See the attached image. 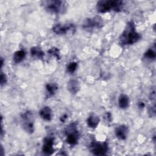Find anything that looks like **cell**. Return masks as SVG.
I'll return each mask as SVG.
<instances>
[{
	"label": "cell",
	"mask_w": 156,
	"mask_h": 156,
	"mask_svg": "<svg viewBox=\"0 0 156 156\" xmlns=\"http://www.w3.org/2000/svg\"><path fill=\"white\" fill-rule=\"evenodd\" d=\"M48 54L54 55L55 57H56L58 60L60 59V52H59V49L55 47H52L51 48H50L48 51Z\"/></svg>",
	"instance_id": "19"
},
{
	"label": "cell",
	"mask_w": 156,
	"mask_h": 156,
	"mask_svg": "<svg viewBox=\"0 0 156 156\" xmlns=\"http://www.w3.org/2000/svg\"><path fill=\"white\" fill-rule=\"evenodd\" d=\"M144 57L147 59L151 61L154 60L156 57V52H155V44H154V46L148 49L146 52L144 54Z\"/></svg>",
	"instance_id": "17"
},
{
	"label": "cell",
	"mask_w": 156,
	"mask_h": 156,
	"mask_svg": "<svg viewBox=\"0 0 156 156\" xmlns=\"http://www.w3.org/2000/svg\"><path fill=\"white\" fill-rule=\"evenodd\" d=\"M26 57V52L24 50H19L14 52L13 59L14 62L18 63L22 62Z\"/></svg>",
	"instance_id": "18"
},
{
	"label": "cell",
	"mask_w": 156,
	"mask_h": 156,
	"mask_svg": "<svg viewBox=\"0 0 156 156\" xmlns=\"http://www.w3.org/2000/svg\"><path fill=\"white\" fill-rule=\"evenodd\" d=\"M105 118L107 119V121H109L110 122L112 121V115L110 112H107L105 113Z\"/></svg>",
	"instance_id": "24"
},
{
	"label": "cell",
	"mask_w": 156,
	"mask_h": 156,
	"mask_svg": "<svg viewBox=\"0 0 156 156\" xmlns=\"http://www.w3.org/2000/svg\"><path fill=\"white\" fill-rule=\"evenodd\" d=\"M66 88L70 93L72 94H76L80 89V84L79 80L76 79H71L68 82Z\"/></svg>",
	"instance_id": "11"
},
{
	"label": "cell",
	"mask_w": 156,
	"mask_h": 156,
	"mask_svg": "<svg viewBox=\"0 0 156 156\" xmlns=\"http://www.w3.org/2000/svg\"><path fill=\"white\" fill-rule=\"evenodd\" d=\"M1 68L2 67V66H3V64H4V61H3V58H1Z\"/></svg>",
	"instance_id": "27"
},
{
	"label": "cell",
	"mask_w": 156,
	"mask_h": 156,
	"mask_svg": "<svg viewBox=\"0 0 156 156\" xmlns=\"http://www.w3.org/2000/svg\"><path fill=\"white\" fill-rule=\"evenodd\" d=\"M148 113L151 117H154L155 116V104L151 106L148 109Z\"/></svg>",
	"instance_id": "22"
},
{
	"label": "cell",
	"mask_w": 156,
	"mask_h": 156,
	"mask_svg": "<svg viewBox=\"0 0 156 156\" xmlns=\"http://www.w3.org/2000/svg\"><path fill=\"white\" fill-rule=\"evenodd\" d=\"M30 54L33 58L41 59L44 55L43 50L39 46H33L30 49Z\"/></svg>",
	"instance_id": "14"
},
{
	"label": "cell",
	"mask_w": 156,
	"mask_h": 156,
	"mask_svg": "<svg viewBox=\"0 0 156 156\" xmlns=\"http://www.w3.org/2000/svg\"><path fill=\"white\" fill-rule=\"evenodd\" d=\"M40 117L44 121H50L52 118V109L48 106L43 107L39 112Z\"/></svg>",
	"instance_id": "12"
},
{
	"label": "cell",
	"mask_w": 156,
	"mask_h": 156,
	"mask_svg": "<svg viewBox=\"0 0 156 156\" xmlns=\"http://www.w3.org/2000/svg\"><path fill=\"white\" fill-rule=\"evenodd\" d=\"M77 123L73 122L67 126L65 130L66 136V141L67 143L74 146L77 144L79 139V132L77 130Z\"/></svg>",
	"instance_id": "4"
},
{
	"label": "cell",
	"mask_w": 156,
	"mask_h": 156,
	"mask_svg": "<svg viewBox=\"0 0 156 156\" xmlns=\"http://www.w3.org/2000/svg\"><path fill=\"white\" fill-rule=\"evenodd\" d=\"M42 151L46 155H51L54 152V138L48 136L44 138L42 146Z\"/></svg>",
	"instance_id": "9"
},
{
	"label": "cell",
	"mask_w": 156,
	"mask_h": 156,
	"mask_svg": "<svg viewBox=\"0 0 156 156\" xmlns=\"http://www.w3.org/2000/svg\"><path fill=\"white\" fill-rule=\"evenodd\" d=\"M104 24L103 20L100 16H95L85 19L82 23V28L87 30L99 29L102 27Z\"/></svg>",
	"instance_id": "6"
},
{
	"label": "cell",
	"mask_w": 156,
	"mask_h": 156,
	"mask_svg": "<svg viewBox=\"0 0 156 156\" xmlns=\"http://www.w3.org/2000/svg\"><path fill=\"white\" fill-rule=\"evenodd\" d=\"M46 96L48 98L54 96L58 90V85L55 83H48L46 85Z\"/></svg>",
	"instance_id": "16"
},
{
	"label": "cell",
	"mask_w": 156,
	"mask_h": 156,
	"mask_svg": "<svg viewBox=\"0 0 156 156\" xmlns=\"http://www.w3.org/2000/svg\"><path fill=\"white\" fill-rule=\"evenodd\" d=\"M77 63L76 62H72L69 63L67 66V71L69 73H73L77 68Z\"/></svg>",
	"instance_id": "20"
},
{
	"label": "cell",
	"mask_w": 156,
	"mask_h": 156,
	"mask_svg": "<svg viewBox=\"0 0 156 156\" xmlns=\"http://www.w3.org/2000/svg\"><path fill=\"white\" fill-rule=\"evenodd\" d=\"M21 125L23 129L28 133L34 132V116L31 111L27 110L21 115Z\"/></svg>",
	"instance_id": "5"
},
{
	"label": "cell",
	"mask_w": 156,
	"mask_h": 156,
	"mask_svg": "<svg viewBox=\"0 0 156 156\" xmlns=\"http://www.w3.org/2000/svg\"><path fill=\"white\" fill-rule=\"evenodd\" d=\"M52 30V32L57 35H64L66 34L68 32L74 33L76 30V27L73 23H58L55 24Z\"/></svg>",
	"instance_id": "8"
},
{
	"label": "cell",
	"mask_w": 156,
	"mask_h": 156,
	"mask_svg": "<svg viewBox=\"0 0 156 156\" xmlns=\"http://www.w3.org/2000/svg\"><path fill=\"white\" fill-rule=\"evenodd\" d=\"M115 133L119 140H125L128 136L129 129L125 125H121L115 129Z\"/></svg>",
	"instance_id": "10"
},
{
	"label": "cell",
	"mask_w": 156,
	"mask_h": 156,
	"mask_svg": "<svg viewBox=\"0 0 156 156\" xmlns=\"http://www.w3.org/2000/svg\"><path fill=\"white\" fill-rule=\"evenodd\" d=\"M7 82V77L5 74L1 72V78H0V83L1 86H3Z\"/></svg>",
	"instance_id": "21"
},
{
	"label": "cell",
	"mask_w": 156,
	"mask_h": 156,
	"mask_svg": "<svg viewBox=\"0 0 156 156\" xmlns=\"http://www.w3.org/2000/svg\"><path fill=\"white\" fill-rule=\"evenodd\" d=\"M100 122L99 117L94 114H92L89 116L87 119V123L89 127L92 129H95L99 124Z\"/></svg>",
	"instance_id": "13"
},
{
	"label": "cell",
	"mask_w": 156,
	"mask_h": 156,
	"mask_svg": "<svg viewBox=\"0 0 156 156\" xmlns=\"http://www.w3.org/2000/svg\"><path fill=\"white\" fill-rule=\"evenodd\" d=\"M149 99L155 102V90H154L153 91H151L150 94H149Z\"/></svg>",
	"instance_id": "23"
},
{
	"label": "cell",
	"mask_w": 156,
	"mask_h": 156,
	"mask_svg": "<svg viewBox=\"0 0 156 156\" xmlns=\"http://www.w3.org/2000/svg\"><path fill=\"white\" fill-rule=\"evenodd\" d=\"M89 149L94 155H105L108 151V145L106 141H93L89 145Z\"/></svg>",
	"instance_id": "7"
},
{
	"label": "cell",
	"mask_w": 156,
	"mask_h": 156,
	"mask_svg": "<svg viewBox=\"0 0 156 156\" xmlns=\"http://www.w3.org/2000/svg\"><path fill=\"white\" fill-rule=\"evenodd\" d=\"M144 106H145V104H144V103L143 102H142V101L139 102V103H138V107H139L140 109L143 108L144 107Z\"/></svg>",
	"instance_id": "26"
},
{
	"label": "cell",
	"mask_w": 156,
	"mask_h": 156,
	"mask_svg": "<svg viewBox=\"0 0 156 156\" xmlns=\"http://www.w3.org/2000/svg\"><path fill=\"white\" fill-rule=\"evenodd\" d=\"M41 5L49 13L54 14L64 13L67 9L65 1L60 0H49L41 1Z\"/></svg>",
	"instance_id": "3"
},
{
	"label": "cell",
	"mask_w": 156,
	"mask_h": 156,
	"mask_svg": "<svg viewBox=\"0 0 156 156\" xmlns=\"http://www.w3.org/2000/svg\"><path fill=\"white\" fill-rule=\"evenodd\" d=\"M68 118V116H67V115H66V114H65V115H62L61 117H60V121L62 122H64L65 121H66V119Z\"/></svg>",
	"instance_id": "25"
},
{
	"label": "cell",
	"mask_w": 156,
	"mask_h": 156,
	"mask_svg": "<svg viewBox=\"0 0 156 156\" xmlns=\"http://www.w3.org/2000/svg\"><path fill=\"white\" fill-rule=\"evenodd\" d=\"M141 38V35L136 30L135 23L130 20L126 24L124 30L119 37V44L122 46L133 44Z\"/></svg>",
	"instance_id": "1"
},
{
	"label": "cell",
	"mask_w": 156,
	"mask_h": 156,
	"mask_svg": "<svg viewBox=\"0 0 156 156\" xmlns=\"http://www.w3.org/2000/svg\"><path fill=\"white\" fill-rule=\"evenodd\" d=\"M123 7V1L121 0H101L96 4L97 11L99 13H106L110 11L121 12Z\"/></svg>",
	"instance_id": "2"
},
{
	"label": "cell",
	"mask_w": 156,
	"mask_h": 156,
	"mask_svg": "<svg viewBox=\"0 0 156 156\" xmlns=\"http://www.w3.org/2000/svg\"><path fill=\"white\" fill-rule=\"evenodd\" d=\"M118 105L119 108L125 109L129 105V98L126 94H121L119 96L118 99Z\"/></svg>",
	"instance_id": "15"
}]
</instances>
